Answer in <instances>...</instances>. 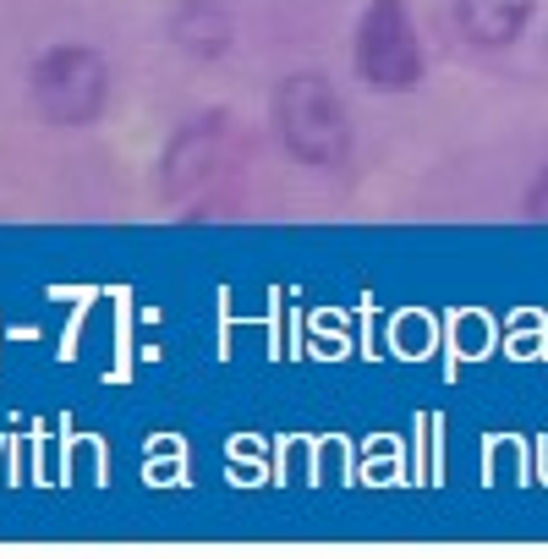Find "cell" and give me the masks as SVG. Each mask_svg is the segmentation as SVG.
Listing matches in <instances>:
<instances>
[{
    "instance_id": "1",
    "label": "cell",
    "mask_w": 548,
    "mask_h": 559,
    "mask_svg": "<svg viewBox=\"0 0 548 559\" xmlns=\"http://www.w3.org/2000/svg\"><path fill=\"white\" fill-rule=\"evenodd\" d=\"M274 127H281V143L291 148V159L330 170L346 159L352 148V116L346 99L335 94V83L324 72H291L274 94Z\"/></svg>"
},
{
    "instance_id": "2",
    "label": "cell",
    "mask_w": 548,
    "mask_h": 559,
    "mask_svg": "<svg viewBox=\"0 0 548 559\" xmlns=\"http://www.w3.org/2000/svg\"><path fill=\"white\" fill-rule=\"evenodd\" d=\"M28 94L50 127H88L110 105V61L94 45H56L34 61Z\"/></svg>"
},
{
    "instance_id": "3",
    "label": "cell",
    "mask_w": 548,
    "mask_h": 559,
    "mask_svg": "<svg viewBox=\"0 0 548 559\" xmlns=\"http://www.w3.org/2000/svg\"><path fill=\"white\" fill-rule=\"evenodd\" d=\"M357 72L379 94H406L422 83V39L406 0H368L357 23Z\"/></svg>"
},
{
    "instance_id": "4",
    "label": "cell",
    "mask_w": 548,
    "mask_h": 559,
    "mask_svg": "<svg viewBox=\"0 0 548 559\" xmlns=\"http://www.w3.org/2000/svg\"><path fill=\"white\" fill-rule=\"evenodd\" d=\"M236 148V132H230V116L209 110V116H192L170 132L165 154H159V181H165V198H187L198 192L203 181H214L225 170Z\"/></svg>"
},
{
    "instance_id": "5",
    "label": "cell",
    "mask_w": 548,
    "mask_h": 559,
    "mask_svg": "<svg viewBox=\"0 0 548 559\" xmlns=\"http://www.w3.org/2000/svg\"><path fill=\"white\" fill-rule=\"evenodd\" d=\"M170 45L192 61H219L236 45V17L225 12V0H176L170 23H165Z\"/></svg>"
},
{
    "instance_id": "6",
    "label": "cell",
    "mask_w": 548,
    "mask_h": 559,
    "mask_svg": "<svg viewBox=\"0 0 548 559\" xmlns=\"http://www.w3.org/2000/svg\"><path fill=\"white\" fill-rule=\"evenodd\" d=\"M532 7H537V0H455V23H461V34L472 45L504 50L532 23Z\"/></svg>"
},
{
    "instance_id": "7",
    "label": "cell",
    "mask_w": 548,
    "mask_h": 559,
    "mask_svg": "<svg viewBox=\"0 0 548 559\" xmlns=\"http://www.w3.org/2000/svg\"><path fill=\"white\" fill-rule=\"evenodd\" d=\"M526 214H532V219H548V165L537 170V181H532V192H526Z\"/></svg>"
}]
</instances>
